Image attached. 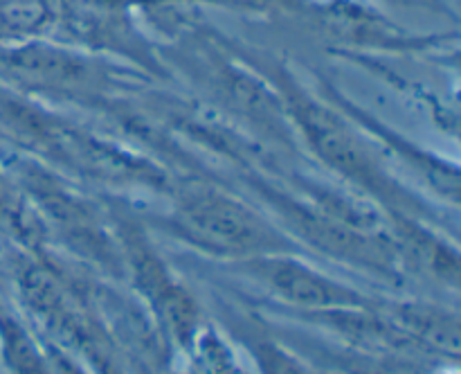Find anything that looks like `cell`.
I'll use <instances>...</instances> for the list:
<instances>
[{
	"label": "cell",
	"instance_id": "cell-7",
	"mask_svg": "<svg viewBox=\"0 0 461 374\" xmlns=\"http://www.w3.org/2000/svg\"><path fill=\"white\" fill-rule=\"evenodd\" d=\"M394 324L412 341L428 342L437 350H459V323L457 318L426 305H403L394 311Z\"/></svg>",
	"mask_w": 461,
	"mask_h": 374
},
{
	"label": "cell",
	"instance_id": "cell-9",
	"mask_svg": "<svg viewBox=\"0 0 461 374\" xmlns=\"http://www.w3.org/2000/svg\"><path fill=\"white\" fill-rule=\"evenodd\" d=\"M0 338L5 359L18 374H45L43 356L39 354L32 338L23 332L21 324L12 318H0Z\"/></svg>",
	"mask_w": 461,
	"mask_h": 374
},
{
	"label": "cell",
	"instance_id": "cell-8",
	"mask_svg": "<svg viewBox=\"0 0 461 374\" xmlns=\"http://www.w3.org/2000/svg\"><path fill=\"white\" fill-rule=\"evenodd\" d=\"M57 0H0V41H32L54 21Z\"/></svg>",
	"mask_w": 461,
	"mask_h": 374
},
{
	"label": "cell",
	"instance_id": "cell-4",
	"mask_svg": "<svg viewBox=\"0 0 461 374\" xmlns=\"http://www.w3.org/2000/svg\"><path fill=\"white\" fill-rule=\"evenodd\" d=\"M0 70L12 84L61 97L102 95L106 75L88 57L39 41H23L0 57Z\"/></svg>",
	"mask_w": 461,
	"mask_h": 374
},
{
	"label": "cell",
	"instance_id": "cell-5",
	"mask_svg": "<svg viewBox=\"0 0 461 374\" xmlns=\"http://www.w3.org/2000/svg\"><path fill=\"white\" fill-rule=\"evenodd\" d=\"M120 239L138 288L156 306V311L165 320L167 327L174 332V336L180 342H187L189 338H194L198 318L192 296L171 278L167 266L153 252V248L149 246V242L138 228L124 225L120 230Z\"/></svg>",
	"mask_w": 461,
	"mask_h": 374
},
{
	"label": "cell",
	"instance_id": "cell-12",
	"mask_svg": "<svg viewBox=\"0 0 461 374\" xmlns=\"http://www.w3.org/2000/svg\"><path fill=\"white\" fill-rule=\"evenodd\" d=\"M7 189H9V185L5 183V178H3V176H0V196H3V194L7 192Z\"/></svg>",
	"mask_w": 461,
	"mask_h": 374
},
{
	"label": "cell",
	"instance_id": "cell-6",
	"mask_svg": "<svg viewBox=\"0 0 461 374\" xmlns=\"http://www.w3.org/2000/svg\"><path fill=\"white\" fill-rule=\"evenodd\" d=\"M250 269L261 278L270 293L288 305L304 306V309H354L358 306L360 296L349 291L342 284L333 282L320 270L293 260V257L275 252L250 260Z\"/></svg>",
	"mask_w": 461,
	"mask_h": 374
},
{
	"label": "cell",
	"instance_id": "cell-11",
	"mask_svg": "<svg viewBox=\"0 0 461 374\" xmlns=\"http://www.w3.org/2000/svg\"><path fill=\"white\" fill-rule=\"evenodd\" d=\"M228 3L248 5V7H259V9H268V7H273V5H279V3H291V0H228Z\"/></svg>",
	"mask_w": 461,
	"mask_h": 374
},
{
	"label": "cell",
	"instance_id": "cell-3",
	"mask_svg": "<svg viewBox=\"0 0 461 374\" xmlns=\"http://www.w3.org/2000/svg\"><path fill=\"white\" fill-rule=\"evenodd\" d=\"M171 228L185 242L223 257L275 255L286 246L261 212L214 185H189L176 194Z\"/></svg>",
	"mask_w": 461,
	"mask_h": 374
},
{
	"label": "cell",
	"instance_id": "cell-2",
	"mask_svg": "<svg viewBox=\"0 0 461 374\" xmlns=\"http://www.w3.org/2000/svg\"><path fill=\"white\" fill-rule=\"evenodd\" d=\"M279 97L286 108L295 138L302 140L306 149L313 151V156L333 174L351 183V187L358 192L372 196L383 207L387 205L390 212H405L417 203L412 194L401 187L376 160L372 144L365 142L354 126L333 108L311 97L295 81L284 75L279 84Z\"/></svg>",
	"mask_w": 461,
	"mask_h": 374
},
{
	"label": "cell",
	"instance_id": "cell-10",
	"mask_svg": "<svg viewBox=\"0 0 461 374\" xmlns=\"http://www.w3.org/2000/svg\"><path fill=\"white\" fill-rule=\"evenodd\" d=\"M259 365L264 374H304L300 365L273 345L259 347Z\"/></svg>",
	"mask_w": 461,
	"mask_h": 374
},
{
	"label": "cell",
	"instance_id": "cell-1",
	"mask_svg": "<svg viewBox=\"0 0 461 374\" xmlns=\"http://www.w3.org/2000/svg\"><path fill=\"white\" fill-rule=\"evenodd\" d=\"M0 124L18 142L86 178L133 187H169V176L147 158L32 104L0 99Z\"/></svg>",
	"mask_w": 461,
	"mask_h": 374
}]
</instances>
